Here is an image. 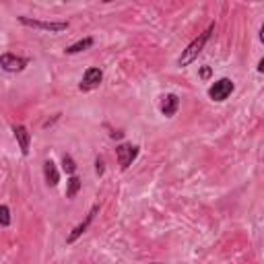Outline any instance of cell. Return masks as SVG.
<instances>
[{"label":"cell","mask_w":264,"mask_h":264,"mask_svg":"<svg viewBox=\"0 0 264 264\" xmlns=\"http://www.w3.org/2000/svg\"><path fill=\"white\" fill-rule=\"evenodd\" d=\"M211 73H213L211 66H202V68H200V79H204V81L211 79Z\"/></svg>","instance_id":"2e32d148"},{"label":"cell","mask_w":264,"mask_h":264,"mask_svg":"<svg viewBox=\"0 0 264 264\" xmlns=\"http://www.w3.org/2000/svg\"><path fill=\"white\" fill-rule=\"evenodd\" d=\"M233 89H235V85L231 79H219L217 83L211 85V89H208V97H211L213 101H225L233 93Z\"/></svg>","instance_id":"3957f363"},{"label":"cell","mask_w":264,"mask_h":264,"mask_svg":"<svg viewBox=\"0 0 264 264\" xmlns=\"http://www.w3.org/2000/svg\"><path fill=\"white\" fill-rule=\"evenodd\" d=\"M19 23L25 27H33V29L50 31V33H60V31L68 29V21H37V19H29V17H19Z\"/></svg>","instance_id":"7a4b0ae2"},{"label":"cell","mask_w":264,"mask_h":264,"mask_svg":"<svg viewBox=\"0 0 264 264\" xmlns=\"http://www.w3.org/2000/svg\"><path fill=\"white\" fill-rule=\"evenodd\" d=\"M153 264H159V262H153Z\"/></svg>","instance_id":"d6986e66"},{"label":"cell","mask_w":264,"mask_h":264,"mask_svg":"<svg viewBox=\"0 0 264 264\" xmlns=\"http://www.w3.org/2000/svg\"><path fill=\"white\" fill-rule=\"evenodd\" d=\"M81 179L77 176H71V179H68V188H66V198H75L79 190H81Z\"/></svg>","instance_id":"7c38bea8"},{"label":"cell","mask_w":264,"mask_h":264,"mask_svg":"<svg viewBox=\"0 0 264 264\" xmlns=\"http://www.w3.org/2000/svg\"><path fill=\"white\" fill-rule=\"evenodd\" d=\"M97 213H99V204H93V208H91V211H89V215L85 217V221H81V223L71 231V233H68V238H66V244H75L79 238H81V235L83 233H85L87 229H89V225L93 223V219H95V215Z\"/></svg>","instance_id":"52a82bcc"},{"label":"cell","mask_w":264,"mask_h":264,"mask_svg":"<svg viewBox=\"0 0 264 264\" xmlns=\"http://www.w3.org/2000/svg\"><path fill=\"white\" fill-rule=\"evenodd\" d=\"M101 81H103V73H101V68H87L85 75H83L81 83H79V89L81 91H93L101 85Z\"/></svg>","instance_id":"277c9868"},{"label":"cell","mask_w":264,"mask_h":264,"mask_svg":"<svg viewBox=\"0 0 264 264\" xmlns=\"http://www.w3.org/2000/svg\"><path fill=\"white\" fill-rule=\"evenodd\" d=\"M44 177H46V184H48L50 188H56L58 182H60V172H58L56 163H54L52 159H48V161L44 163Z\"/></svg>","instance_id":"9c48e42d"},{"label":"cell","mask_w":264,"mask_h":264,"mask_svg":"<svg viewBox=\"0 0 264 264\" xmlns=\"http://www.w3.org/2000/svg\"><path fill=\"white\" fill-rule=\"evenodd\" d=\"M109 136H112V138H122L124 132H120V130H112V132H109Z\"/></svg>","instance_id":"e0dca14e"},{"label":"cell","mask_w":264,"mask_h":264,"mask_svg":"<svg viewBox=\"0 0 264 264\" xmlns=\"http://www.w3.org/2000/svg\"><path fill=\"white\" fill-rule=\"evenodd\" d=\"M262 71H264V60L258 62V73H262Z\"/></svg>","instance_id":"ac0fdd59"},{"label":"cell","mask_w":264,"mask_h":264,"mask_svg":"<svg viewBox=\"0 0 264 264\" xmlns=\"http://www.w3.org/2000/svg\"><path fill=\"white\" fill-rule=\"evenodd\" d=\"M27 64H29L27 58L15 56V54H10V52H6V54L0 56V66H2L6 73H21V71H25Z\"/></svg>","instance_id":"5b68a950"},{"label":"cell","mask_w":264,"mask_h":264,"mask_svg":"<svg viewBox=\"0 0 264 264\" xmlns=\"http://www.w3.org/2000/svg\"><path fill=\"white\" fill-rule=\"evenodd\" d=\"M0 225H2V227L10 225V211H8L6 204H0Z\"/></svg>","instance_id":"5bb4252c"},{"label":"cell","mask_w":264,"mask_h":264,"mask_svg":"<svg viewBox=\"0 0 264 264\" xmlns=\"http://www.w3.org/2000/svg\"><path fill=\"white\" fill-rule=\"evenodd\" d=\"M213 31H215V23H211V25H208L206 27V29L196 37V39H194L192 41V44L182 52V56H179L177 58V64L179 66H188V64H192L194 60H196L198 58V54L204 50V46H206V41L208 39H211V35H213Z\"/></svg>","instance_id":"6da1fadb"},{"label":"cell","mask_w":264,"mask_h":264,"mask_svg":"<svg viewBox=\"0 0 264 264\" xmlns=\"http://www.w3.org/2000/svg\"><path fill=\"white\" fill-rule=\"evenodd\" d=\"M12 134H15V138H17L21 153L27 157V155H29V145H31V132L27 130L23 124H15V126H12Z\"/></svg>","instance_id":"ba28073f"},{"label":"cell","mask_w":264,"mask_h":264,"mask_svg":"<svg viewBox=\"0 0 264 264\" xmlns=\"http://www.w3.org/2000/svg\"><path fill=\"white\" fill-rule=\"evenodd\" d=\"M116 157H118V163H120V170H128L132 165V161L138 157V147L118 145L116 147Z\"/></svg>","instance_id":"8992f818"},{"label":"cell","mask_w":264,"mask_h":264,"mask_svg":"<svg viewBox=\"0 0 264 264\" xmlns=\"http://www.w3.org/2000/svg\"><path fill=\"white\" fill-rule=\"evenodd\" d=\"M62 170H64L68 176H75V172H77V163H75V159H73L71 155H64V157H62Z\"/></svg>","instance_id":"4fadbf2b"},{"label":"cell","mask_w":264,"mask_h":264,"mask_svg":"<svg viewBox=\"0 0 264 264\" xmlns=\"http://www.w3.org/2000/svg\"><path fill=\"white\" fill-rule=\"evenodd\" d=\"M103 172H105V163H103L101 157H97V159H95V174H97V176H103Z\"/></svg>","instance_id":"9a60e30c"},{"label":"cell","mask_w":264,"mask_h":264,"mask_svg":"<svg viewBox=\"0 0 264 264\" xmlns=\"http://www.w3.org/2000/svg\"><path fill=\"white\" fill-rule=\"evenodd\" d=\"M177 107H179L177 95L170 93V95H165V97H163V101H161V114H163L165 118H172V116L177 112Z\"/></svg>","instance_id":"30bf717a"},{"label":"cell","mask_w":264,"mask_h":264,"mask_svg":"<svg viewBox=\"0 0 264 264\" xmlns=\"http://www.w3.org/2000/svg\"><path fill=\"white\" fill-rule=\"evenodd\" d=\"M91 46H93V37H85V39H79L77 44L68 46L64 52H66V54H79V52H85V50H89Z\"/></svg>","instance_id":"8fae6325"}]
</instances>
